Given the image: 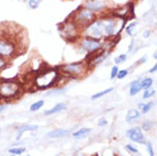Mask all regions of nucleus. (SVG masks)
Here are the masks:
<instances>
[{
    "mask_svg": "<svg viewBox=\"0 0 157 156\" xmlns=\"http://www.w3.org/2000/svg\"><path fill=\"white\" fill-rule=\"evenodd\" d=\"M71 133L70 130L66 129H55V130H51L46 135L48 138L50 139H59V138H63V137H66Z\"/></svg>",
    "mask_w": 157,
    "mask_h": 156,
    "instance_id": "9b49d317",
    "label": "nucleus"
},
{
    "mask_svg": "<svg viewBox=\"0 0 157 156\" xmlns=\"http://www.w3.org/2000/svg\"><path fill=\"white\" fill-rule=\"evenodd\" d=\"M66 88H63V87L56 86L55 89H52L51 91H48L46 96H59V95H63L66 92Z\"/></svg>",
    "mask_w": 157,
    "mask_h": 156,
    "instance_id": "aec40b11",
    "label": "nucleus"
},
{
    "mask_svg": "<svg viewBox=\"0 0 157 156\" xmlns=\"http://www.w3.org/2000/svg\"><path fill=\"white\" fill-rule=\"evenodd\" d=\"M0 132H1V128H0Z\"/></svg>",
    "mask_w": 157,
    "mask_h": 156,
    "instance_id": "c03bdc74",
    "label": "nucleus"
},
{
    "mask_svg": "<svg viewBox=\"0 0 157 156\" xmlns=\"http://www.w3.org/2000/svg\"><path fill=\"white\" fill-rule=\"evenodd\" d=\"M156 95V89L155 88H148V89H145V91H144V94H142V98L144 99H149V98L154 97Z\"/></svg>",
    "mask_w": 157,
    "mask_h": 156,
    "instance_id": "b1692460",
    "label": "nucleus"
},
{
    "mask_svg": "<svg viewBox=\"0 0 157 156\" xmlns=\"http://www.w3.org/2000/svg\"><path fill=\"white\" fill-rule=\"evenodd\" d=\"M63 78L58 67H41L32 78V84L36 90H46L59 86V81Z\"/></svg>",
    "mask_w": 157,
    "mask_h": 156,
    "instance_id": "f257e3e1",
    "label": "nucleus"
},
{
    "mask_svg": "<svg viewBox=\"0 0 157 156\" xmlns=\"http://www.w3.org/2000/svg\"><path fill=\"white\" fill-rule=\"evenodd\" d=\"M41 4H42V0H28V5L31 9H38Z\"/></svg>",
    "mask_w": 157,
    "mask_h": 156,
    "instance_id": "bb28decb",
    "label": "nucleus"
},
{
    "mask_svg": "<svg viewBox=\"0 0 157 156\" xmlns=\"http://www.w3.org/2000/svg\"><path fill=\"white\" fill-rule=\"evenodd\" d=\"M43 106H44V100H42V99L36 100V102H34L30 106V112H36V111L42 108Z\"/></svg>",
    "mask_w": 157,
    "mask_h": 156,
    "instance_id": "5701e85b",
    "label": "nucleus"
},
{
    "mask_svg": "<svg viewBox=\"0 0 157 156\" xmlns=\"http://www.w3.org/2000/svg\"><path fill=\"white\" fill-rule=\"evenodd\" d=\"M81 6L94 13L97 16L108 14L114 8V4L112 2V0H84Z\"/></svg>",
    "mask_w": 157,
    "mask_h": 156,
    "instance_id": "0eeeda50",
    "label": "nucleus"
},
{
    "mask_svg": "<svg viewBox=\"0 0 157 156\" xmlns=\"http://www.w3.org/2000/svg\"><path fill=\"white\" fill-rule=\"evenodd\" d=\"M126 137L129 138L131 141H133L136 144H146V137L144 131L141 130L140 127H133V128H130L128 131H126Z\"/></svg>",
    "mask_w": 157,
    "mask_h": 156,
    "instance_id": "9d476101",
    "label": "nucleus"
},
{
    "mask_svg": "<svg viewBox=\"0 0 157 156\" xmlns=\"http://www.w3.org/2000/svg\"><path fill=\"white\" fill-rule=\"evenodd\" d=\"M146 147H147V152H148V154H149V156H155V153H154V147L153 145H151V142H149V141H146Z\"/></svg>",
    "mask_w": 157,
    "mask_h": 156,
    "instance_id": "2f4dec72",
    "label": "nucleus"
},
{
    "mask_svg": "<svg viewBox=\"0 0 157 156\" xmlns=\"http://www.w3.org/2000/svg\"><path fill=\"white\" fill-rule=\"evenodd\" d=\"M20 54V42L6 31L0 33V57L10 62Z\"/></svg>",
    "mask_w": 157,
    "mask_h": 156,
    "instance_id": "7ed1b4c3",
    "label": "nucleus"
},
{
    "mask_svg": "<svg viewBox=\"0 0 157 156\" xmlns=\"http://www.w3.org/2000/svg\"><path fill=\"white\" fill-rule=\"evenodd\" d=\"M118 65H114V66L112 67V70H110V75H109V78L112 79V80H114V79H116V74H117V72H118Z\"/></svg>",
    "mask_w": 157,
    "mask_h": 156,
    "instance_id": "c756f323",
    "label": "nucleus"
},
{
    "mask_svg": "<svg viewBox=\"0 0 157 156\" xmlns=\"http://www.w3.org/2000/svg\"><path fill=\"white\" fill-rule=\"evenodd\" d=\"M107 124H108V121H107L106 119H104V117L99 119V121H98V125H99V127H106Z\"/></svg>",
    "mask_w": 157,
    "mask_h": 156,
    "instance_id": "72a5a7b5",
    "label": "nucleus"
},
{
    "mask_svg": "<svg viewBox=\"0 0 157 156\" xmlns=\"http://www.w3.org/2000/svg\"><path fill=\"white\" fill-rule=\"evenodd\" d=\"M8 152L12 155H22V154L26 152V148H24V147H14V148L9 149Z\"/></svg>",
    "mask_w": 157,
    "mask_h": 156,
    "instance_id": "393cba45",
    "label": "nucleus"
},
{
    "mask_svg": "<svg viewBox=\"0 0 157 156\" xmlns=\"http://www.w3.org/2000/svg\"><path fill=\"white\" fill-rule=\"evenodd\" d=\"M96 17H97V15L94 13L90 12L89 9H86L82 6H78V9H75L74 12L72 13V15L70 16V18L81 29L91 23Z\"/></svg>",
    "mask_w": 157,
    "mask_h": 156,
    "instance_id": "1a4fd4ad",
    "label": "nucleus"
},
{
    "mask_svg": "<svg viewBox=\"0 0 157 156\" xmlns=\"http://www.w3.org/2000/svg\"><path fill=\"white\" fill-rule=\"evenodd\" d=\"M141 130L142 131H145V132H149L150 130L154 128V122L151 120H145V121H142L141 123Z\"/></svg>",
    "mask_w": 157,
    "mask_h": 156,
    "instance_id": "4be33fe9",
    "label": "nucleus"
},
{
    "mask_svg": "<svg viewBox=\"0 0 157 156\" xmlns=\"http://www.w3.org/2000/svg\"><path fill=\"white\" fill-rule=\"evenodd\" d=\"M20 1H26V0H20Z\"/></svg>",
    "mask_w": 157,
    "mask_h": 156,
    "instance_id": "37998d69",
    "label": "nucleus"
},
{
    "mask_svg": "<svg viewBox=\"0 0 157 156\" xmlns=\"http://www.w3.org/2000/svg\"><path fill=\"white\" fill-rule=\"evenodd\" d=\"M8 156H16V155H12V154H10V155H8Z\"/></svg>",
    "mask_w": 157,
    "mask_h": 156,
    "instance_id": "79ce46f5",
    "label": "nucleus"
},
{
    "mask_svg": "<svg viewBox=\"0 0 157 156\" xmlns=\"http://www.w3.org/2000/svg\"><path fill=\"white\" fill-rule=\"evenodd\" d=\"M132 156H141V154H140V153H137V154H133Z\"/></svg>",
    "mask_w": 157,
    "mask_h": 156,
    "instance_id": "ea45409f",
    "label": "nucleus"
},
{
    "mask_svg": "<svg viewBox=\"0 0 157 156\" xmlns=\"http://www.w3.org/2000/svg\"><path fill=\"white\" fill-rule=\"evenodd\" d=\"M150 34H151V31H149V30H146V31H144V38H146V39H147V38H149L150 37Z\"/></svg>",
    "mask_w": 157,
    "mask_h": 156,
    "instance_id": "c9c22d12",
    "label": "nucleus"
},
{
    "mask_svg": "<svg viewBox=\"0 0 157 156\" xmlns=\"http://www.w3.org/2000/svg\"><path fill=\"white\" fill-rule=\"evenodd\" d=\"M81 34L92 39L104 41V25H102L101 16H97L91 23L83 27Z\"/></svg>",
    "mask_w": 157,
    "mask_h": 156,
    "instance_id": "6e6552de",
    "label": "nucleus"
},
{
    "mask_svg": "<svg viewBox=\"0 0 157 156\" xmlns=\"http://www.w3.org/2000/svg\"><path fill=\"white\" fill-rule=\"evenodd\" d=\"M112 91H114V88L113 87H110V88H107V89L102 90V91H99V92H96L94 95L91 96V100H97L99 98L104 97V96H106V95L110 94Z\"/></svg>",
    "mask_w": 157,
    "mask_h": 156,
    "instance_id": "6ab92c4d",
    "label": "nucleus"
},
{
    "mask_svg": "<svg viewBox=\"0 0 157 156\" xmlns=\"http://www.w3.org/2000/svg\"><path fill=\"white\" fill-rule=\"evenodd\" d=\"M92 156H99L98 154H94V155H92Z\"/></svg>",
    "mask_w": 157,
    "mask_h": 156,
    "instance_id": "a19ab883",
    "label": "nucleus"
},
{
    "mask_svg": "<svg viewBox=\"0 0 157 156\" xmlns=\"http://www.w3.org/2000/svg\"><path fill=\"white\" fill-rule=\"evenodd\" d=\"M129 74V70H126V68H123V70H118L117 74H116V79L117 80H123L124 78H126Z\"/></svg>",
    "mask_w": 157,
    "mask_h": 156,
    "instance_id": "cd10ccee",
    "label": "nucleus"
},
{
    "mask_svg": "<svg viewBox=\"0 0 157 156\" xmlns=\"http://www.w3.org/2000/svg\"><path fill=\"white\" fill-rule=\"evenodd\" d=\"M138 26V21H133V22H131V23L126 24L125 26H124V30L123 31L125 32L126 35H129V37H132L136 31V27Z\"/></svg>",
    "mask_w": 157,
    "mask_h": 156,
    "instance_id": "a211bd4d",
    "label": "nucleus"
},
{
    "mask_svg": "<svg viewBox=\"0 0 157 156\" xmlns=\"http://www.w3.org/2000/svg\"><path fill=\"white\" fill-rule=\"evenodd\" d=\"M24 82L17 78H0V100L13 102L24 94Z\"/></svg>",
    "mask_w": 157,
    "mask_h": 156,
    "instance_id": "f03ea898",
    "label": "nucleus"
},
{
    "mask_svg": "<svg viewBox=\"0 0 157 156\" xmlns=\"http://www.w3.org/2000/svg\"><path fill=\"white\" fill-rule=\"evenodd\" d=\"M147 60H148V57L146 56V55H144V56H141L140 58L138 59L137 63H134L136 65H142V64H145V63H147Z\"/></svg>",
    "mask_w": 157,
    "mask_h": 156,
    "instance_id": "473e14b6",
    "label": "nucleus"
},
{
    "mask_svg": "<svg viewBox=\"0 0 157 156\" xmlns=\"http://www.w3.org/2000/svg\"><path fill=\"white\" fill-rule=\"evenodd\" d=\"M91 131L92 130L90 128H81V129L76 130L75 132L72 133V137L74 139H84V138H86V137L90 135Z\"/></svg>",
    "mask_w": 157,
    "mask_h": 156,
    "instance_id": "dca6fc26",
    "label": "nucleus"
},
{
    "mask_svg": "<svg viewBox=\"0 0 157 156\" xmlns=\"http://www.w3.org/2000/svg\"><path fill=\"white\" fill-rule=\"evenodd\" d=\"M153 58H154V59H156V58H157V53H156V51H155V53L153 54Z\"/></svg>",
    "mask_w": 157,
    "mask_h": 156,
    "instance_id": "58836bf2",
    "label": "nucleus"
},
{
    "mask_svg": "<svg viewBox=\"0 0 157 156\" xmlns=\"http://www.w3.org/2000/svg\"><path fill=\"white\" fill-rule=\"evenodd\" d=\"M8 65H9V62L4 59L2 57H0V72H2L5 68H7Z\"/></svg>",
    "mask_w": 157,
    "mask_h": 156,
    "instance_id": "7c9ffc66",
    "label": "nucleus"
},
{
    "mask_svg": "<svg viewBox=\"0 0 157 156\" xmlns=\"http://www.w3.org/2000/svg\"><path fill=\"white\" fill-rule=\"evenodd\" d=\"M74 45L76 46V48H78V50L86 54V57H89L92 54H96L97 51L102 49V41L92 39L89 37H84V35H81L75 41Z\"/></svg>",
    "mask_w": 157,
    "mask_h": 156,
    "instance_id": "423d86ee",
    "label": "nucleus"
},
{
    "mask_svg": "<svg viewBox=\"0 0 157 156\" xmlns=\"http://www.w3.org/2000/svg\"><path fill=\"white\" fill-rule=\"evenodd\" d=\"M154 106V102H149V103H141L138 106V109L141 114H148L151 111Z\"/></svg>",
    "mask_w": 157,
    "mask_h": 156,
    "instance_id": "f3484780",
    "label": "nucleus"
},
{
    "mask_svg": "<svg viewBox=\"0 0 157 156\" xmlns=\"http://www.w3.org/2000/svg\"><path fill=\"white\" fill-rule=\"evenodd\" d=\"M141 116V113L139 112V109L138 108H131L128 111V113H126V116H125V121L128 123H134L136 121H138L139 119Z\"/></svg>",
    "mask_w": 157,
    "mask_h": 156,
    "instance_id": "ddd939ff",
    "label": "nucleus"
},
{
    "mask_svg": "<svg viewBox=\"0 0 157 156\" xmlns=\"http://www.w3.org/2000/svg\"><path fill=\"white\" fill-rule=\"evenodd\" d=\"M67 109V104L66 103H58L57 105H55L54 107H51L50 109H47V111H44V115L46 116H50V115H54V114H57V113H60V112H63Z\"/></svg>",
    "mask_w": 157,
    "mask_h": 156,
    "instance_id": "f8f14e48",
    "label": "nucleus"
},
{
    "mask_svg": "<svg viewBox=\"0 0 157 156\" xmlns=\"http://www.w3.org/2000/svg\"><path fill=\"white\" fill-rule=\"evenodd\" d=\"M58 31L60 37L66 42H70V43H75V41L82 35L81 34L82 29L78 27L70 17L66 21H64L62 24H59Z\"/></svg>",
    "mask_w": 157,
    "mask_h": 156,
    "instance_id": "39448f33",
    "label": "nucleus"
},
{
    "mask_svg": "<svg viewBox=\"0 0 157 156\" xmlns=\"http://www.w3.org/2000/svg\"><path fill=\"white\" fill-rule=\"evenodd\" d=\"M140 83H141V88L142 90L145 89H148V88H151L154 84V80L149 76H147V78H144L142 80H140Z\"/></svg>",
    "mask_w": 157,
    "mask_h": 156,
    "instance_id": "412c9836",
    "label": "nucleus"
},
{
    "mask_svg": "<svg viewBox=\"0 0 157 156\" xmlns=\"http://www.w3.org/2000/svg\"><path fill=\"white\" fill-rule=\"evenodd\" d=\"M7 107V104H0V113H2Z\"/></svg>",
    "mask_w": 157,
    "mask_h": 156,
    "instance_id": "e433bc0d",
    "label": "nucleus"
},
{
    "mask_svg": "<svg viewBox=\"0 0 157 156\" xmlns=\"http://www.w3.org/2000/svg\"><path fill=\"white\" fill-rule=\"evenodd\" d=\"M142 90L141 88V83H140V80H134L130 83V89H129V95L131 97H134L137 96L140 91Z\"/></svg>",
    "mask_w": 157,
    "mask_h": 156,
    "instance_id": "2eb2a0df",
    "label": "nucleus"
},
{
    "mask_svg": "<svg viewBox=\"0 0 157 156\" xmlns=\"http://www.w3.org/2000/svg\"><path fill=\"white\" fill-rule=\"evenodd\" d=\"M39 128V125L38 124H25L23 127H18V128H16V129L18 130V135L16 136V140H20L22 135L24 132H31V131H36L38 130Z\"/></svg>",
    "mask_w": 157,
    "mask_h": 156,
    "instance_id": "4468645a",
    "label": "nucleus"
},
{
    "mask_svg": "<svg viewBox=\"0 0 157 156\" xmlns=\"http://www.w3.org/2000/svg\"><path fill=\"white\" fill-rule=\"evenodd\" d=\"M57 67L60 74L66 79H82L90 72L86 60L66 63V64L58 65Z\"/></svg>",
    "mask_w": 157,
    "mask_h": 156,
    "instance_id": "20e7f679",
    "label": "nucleus"
},
{
    "mask_svg": "<svg viewBox=\"0 0 157 156\" xmlns=\"http://www.w3.org/2000/svg\"><path fill=\"white\" fill-rule=\"evenodd\" d=\"M73 156H86V154H83V153H76V154H74Z\"/></svg>",
    "mask_w": 157,
    "mask_h": 156,
    "instance_id": "4c0bfd02",
    "label": "nucleus"
},
{
    "mask_svg": "<svg viewBox=\"0 0 157 156\" xmlns=\"http://www.w3.org/2000/svg\"><path fill=\"white\" fill-rule=\"evenodd\" d=\"M156 71H157V64H154V66L148 71V73L149 74H154V73H156Z\"/></svg>",
    "mask_w": 157,
    "mask_h": 156,
    "instance_id": "f704fd0d",
    "label": "nucleus"
},
{
    "mask_svg": "<svg viewBox=\"0 0 157 156\" xmlns=\"http://www.w3.org/2000/svg\"><path fill=\"white\" fill-rule=\"evenodd\" d=\"M126 59H128V55H126V54L118 55V56H116V57L114 58L115 65H120V64H123V63H125Z\"/></svg>",
    "mask_w": 157,
    "mask_h": 156,
    "instance_id": "a878e982",
    "label": "nucleus"
},
{
    "mask_svg": "<svg viewBox=\"0 0 157 156\" xmlns=\"http://www.w3.org/2000/svg\"><path fill=\"white\" fill-rule=\"evenodd\" d=\"M125 149L129 153H131V154H137V153H139L138 148L136 147V146H133V145H130V144L125 145Z\"/></svg>",
    "mask_w": 157,
    "mask_h": 156,
    "instance_id": "c85d7f7f",
    "label": "nucleus"
}]
</instances>
